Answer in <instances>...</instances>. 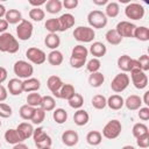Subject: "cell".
<instances>
[{
    "label": "cell",
    "mask_w": 149,
    "mask_h": 149,
    "mask_svg": "<svg viewBox=\"0 0 149 149\" xmlns=\"http://www.w3.org/2000/svg\"><path fill=\"white\" fill-rule=\"evenodd\" d=\"M19 48H20L19 41L10 33L0 34V51L1 52L15 54L19 51Z\"/></svg>",
    "instance_id": "1"
},
{
    "label": "cell",
    "mask_w": 149,
    "mask_h": 149,
    "mask_svg": "<svg viewBox=\"0 0 149 149\" xmlns=\"http://www.w3.org/2000/svg\"><path fill=\"white\" fill-rule=\"evenodd\" d=\"M87 22L92 29L93 28L101 29V28H105L107 24V16L105 15L104 12H101L99 9H94V10H91L88 13Z\"/></svg>",
    "instance_id": "2"
},
{
    "label": "cell",
    "mask_w": 149,
    "mask_h": 149,
    "mask_svg": "<svg viewBox=\"0 0 149 149\" xmlns=\"http://www.w3.org/2000/svg\"><path fill=\"white\" fill-rule=\"evenodd\" d=\"M121 130H122V125L119 120L116 119H113L111 121H108L104 128H102V136L108 139V140H114L116 139L120 134H121Z\"/></svg>",
    "instance_id": "3"
},
{
    "label": "cell",
    "mask_w": 149,
    "mask_h": 149,
    "mask_svg": "<svg viewBox=\"0 0 149 149\" xmlns=\"http://www.w3.org/2000/svg\"><path fill=\"white\" fill-rule=\"evenodd\" d=\"M33 139H34L35 146H36L38 149L51 148L52 140H51V137L44 132V129H43L42 127H37L36 129H34Z\"/></svg>",
    "instance_id": "4"
},
{
    "label": "cell",
    "mask_w": 149,
    "mask_h": 149,
    "mask_svg": "<svg viewBox=\"0 0 149 149\" xmlns=\"http://www.w3.org/2000/svg\"><path fill=\"white\" fill-rule=\"evenodd\" d=\"M73 37L78 42L83 43H88L92 42L95 37V31L91 27H85V26H79L74 28L73 30Z\"/></svg>",
    "instance_id": "5"
},
{
    "label": "cell",
    "mask_w": 149,
    "mask_h": 149,
    "mask_svg": "<svg viewBox=\"0 0 149 149\" xmlns=\"http://www.w3.org/2000/svg\"><path fill=\"white\" fill-rule=\"evenodd\" d=\"M13 71L14 73L19 77V79H28L33 76L34 73V68L29 62L26 61H17L14 63L13 66Z\"/></svg>",
    "instance_id": "6"
},
{
    "label": "cell",
    "mask_w": 149,
    "mask_h": 149,
    "mask_svg": "<svg viewBox=\"0 0 149 149\" xmlns=\"http://www.w3.org/2000/svg\"><path fill=\"white\" fill-rule=\"evenodd\" d=\"M129 81H130L129 76L125 72H120L113 78V80L111 83V88L115 93H121L128 87Z\"/></svg>",
    "instance_id": "7"
},
{
    "label": "cell",
    "mask_w": 149,
    "mask_h": 149,
    "mask_svg": "<svg viewBox=\"0 0 149 149\" xmlns=\"http://www.w3.org/2000/svg\"><path fill=\"white\" fill-rule=\"evenodd\" d=\"M125 14L130 20H141L144 16V7L139 2H129L125 8Z\"/></svg>",
    "instance_id": "8"
},
{
    "label": "cell",
    "mask_w": 149,
    "mask_h": 149,
    "mask_svg": "<svg viewBox=\"0 0 149 149\" xmlns=\"http://www.w3.org/2000/svg\"><path fill=\"white\" fill-rule=\"evenodd\" d=\"M33 29H34L33 23L28 20L22 19V21L16 27V35H17L19 40H21V41L29 40L33 35Z\"/></svg>",
    "instance_id": "9"
},
{
    "label": "cell",
    "mask_w": 149,
    "mask_h": 149,
    "mask_svg": "<svg viewBox=\"0 0 149 149\" xmlns=\"http://www.w3.org/2000/svg\"><path fill=\"white\" fill-rule=\"evenodd\" d=\"M26 57L29 62L36 65H41L47 61V55L42 49H38L36 47H31L26 51Z\"/></svg>",
    "instance_id": "10"
},
{
    "label": "cell",
    "mask_w": 149,
    "mask_h": 149,
    "mask_svg": "<svg viewBox=\"0 0 149 149\" xmlns=\"http://www.w3.org/2000/svg\"><path fill=\"white\" fill-rule=\"evenodd\" d=\"M130 78H132V83L137 90H142L148 85V76L146 74V72L139 69L130 71Z\"/></svg>",
    "instance_id": "11"
},
{
    "label": "cell",
    "mask_w": 149,
    "mask_h": 149,
    "mask_svg": "<svg viewBox=\"0 0 149 149\" xmlns=\"http://www.w3.org/2000/svg\"><path fill=\"white\" fill-rule=\"evenodd\" d=\"M137 26H135L134 23L129 22V21H120L116 27L115 30L116 33L123 38V37H133L134 36V30Z\"/></svg>",
    "instance_id": "12"
},
{
    "label": "cell",
    "mask_w": 149,
    "mask_h": 149,
    "mask_svg": "<svg viewBox=\"0 0 149 149\" xmlns=\"http://www.w3.org/2000/svg\"><path fill=\"white\" fill-rule=\"evenodd\" d=\"M58 19V23H59V31H65L70 28H72L74 26V16L70 13H65V14H62Z\"/></svg>",
    "instance_id": "13"
},
{
    "label": "cell",
    "mask_w": 149,
    "mask_h": 149,
    "mask_svg": "<svg viewBox=\"0 0 149 149\" xmlns=\"http://www.w3.org/2000/svg\"><path fill=\"white\" fill-rule=\"evenodd\" d=\"M63 81L62 79L58 77V76H50L47 80V86L48 88L50 90V92L54 94V97L58 98V93H59V90L61 87L63 86Z\"/></svg>",
    "instance_id": "14"
},
{
    "label": "cell",
    "mask_w": 149,
    "mask_h": 149,
    "mask_svg": "<svg viewBox=\"0 0 149 149\" xmlns=\"http://www.w3.org/2000/svg\"><path fill=\"white\" fill-rule=\"evenodd\" d=\"M16 132L19 134V136L21 137L22 142L28 140L29 137L33 136V133H34V127L31 123H28V122H21L19 123V126L16 127Z\"/></svg>",
    "instance_id": "15"
},
{
    "label": "cell",
    "mask_w": 149,
    "mask_h": 149,
    "mask_svg": "<svg viewBox=\"0 0 149 149\" xmlns=\"http://www.w3.org/2000/svg\"><path fill=\"white\" fill-rule=\"evenodd\" d=\"M79 141V135L76 130L72 129H68L65 132H63L62 134V142L66 146V147H73L78 143Z\"/></svg>",
    "instance_id": "16"
},
{
    "label": "cell",
    "mask_w": 149,
    "mask_h": 149,
    "mask_svg": "<svg viewBox=\"0 0 149 149\" xmlns=\"http://www.w3.org/2000/svg\"><path fill=\"white\" fill-rule=\"evenodd\" d=\"M41 87V81L37 79V78H28V79H24L22 81V88H23V92H27V93H31V92H37Z\"/></svg>",
    "instance_id": "17"
},
{
    "label": "cell",
    "mask_w": 149,
    "mask_h": 149,
    "mask_svg": "<svg viewBox=\"0 0 149 149\" xmlns=\"http://www.w3.org/2000/svg\"><path fill=\"white\" fill-rule=\"evenodd\" d=\"M7 90L12 95H20L23 92L22 88V80H20L19 78H12L9 79L8 84H7Z\"/></svg>",
    "instance_id": "18"
},
{
    "label": "cell",
    "mask_w": 149,
    "mask_h": 149,
    "mask_svg": "<svg viewBox=\"0 0 149 149\" xmlns=\"http://www.w3.org/2000/svg\"><path fill=\"white\" fill-rule=\"evenodd\" d=\"M88 52H91L92 56H94V58H99L106 55L107 52V48L102 42H93L90 47Z\"/></svg>",
    "instance_id": "19"
},
{
    "label": "cell",
    "mask_w": 149,
    "mask_h": 149,
    "mask_svg": "<svg viewBox=\"0 0 149 149\" xmlns=\"http://www.w3.org/2000/svg\"><path fill=\"white\" fill-rule=\"evenodd\" d=\"M107 106L113 111H119L125 106V99L119 94H112L107 99Z\"/></svg>",
    "instance_id": "20"
},
{
    "label": "cell",
    "mask_w": 149,
    "mask_h": 149,
    "mask_svg": "<svg viewBox=\"0 0 149 149\" xmlns=\"http://www.w3.org/2000/svg\"><path fill=\"white\" fill-rule=\"evenodd\" d=\"M125 106L129 111H137L142 106V98H140L136 94H132L125 100Z\"/></svg>",
    "instance_id": "21"
},
{
    "label": "cell",
    "mask_w": 149,
    "mask_h": 149,
    "mask_svg": "<svg viewBox=\"0 0 149 149\" xmlns=\"http://www.w3.org/2000/svg\"><path fill=\"white\" fill-rule=\"evenodd\" d=\"M5 20L8 24H16L22 21V14L17 9H8L5 14Z\"/></svg>",
    "instance_id": "22"
},
{
    "label": "cell",
    "mask_w": 149,
    "mask_h": 149,
    "mask_svg": "<svg viewBox=\"0 0 149 149\" xmlns=\"http://www.w3.org/2000/svg\"><path fill=\"white\" fill-rule=\"evenodd\" d=\"M88 120H90V115H88V113L85 109H78L73 114V121L79 127L85 126L88 122Z\"/></svg>",
    "instance_id": "23"
},
{
    "label": "cell",
    "mask_w": 149,
    "mask_h": 149,
    "mask_svg": "<svg viewBox=\"0 0 149 149\" xmlns=\"http://www.w3.org/2000/svg\"><path fill=\"white\" fill-rule=\"evenodd\" d=\"M44 44L47 48L51 50H57V48L61 44V38L57 34H48L44 38Z\"/></svg>",
    "instance_id": "24"
},
{
    "label": "cell",
    "mask_w": 149,
    "mask_h": 149,
    "mask_svg": "<svg viewBox=\"0 0 149 149\" xmlns=\"http://www.w3.org/2000/svg\"><path fill=\"white\" fill-rule=\"evenodd\" d=\"M47 58H48L49 64H51V65H54V66L61 65V64L63 63V59H64L63 54H62L61 51H58V50H51V51L48 54Z\"/></svg>",
    "instance_id": "25"
},
{
    "label": "cell",
    "mask_w": 149,
    "mask_h": 149,
    "mask_svg": "<svg viewBox=\"0 0 149 149\" xmlns=\"http://www.w3.org/2000/svg\"><path fill=\"white\" fill-rule=\"evenodd\" d=\"M44 112H51L55 109L56 107V100L54 97L51 95H44L42 97V101H41V106H40Z\"/></svg>",
    "instance_id": "26"
},
{
    "label": "cell",
    "mask_w": 149,
    "mask_h": 149,
    "mask_svg": "<svg viewBox=\"0 0 149 149\" xmlns=\"http://www.w3.org/2000/svg\"><path fill=\"white\" fill-rule=\"evenodd\" d=\"M74 93H76V91H74L73 85H71V84H63V86H62L61 90H59L58 98H59V99L69 100Z\"/></svg>",
    "instance_id": "27"
},
{
    "label": "cell",
    "mask_w": 149,
    "mask_h": 149,
    "mask_svg": "<svg viewBox=\"0 0 149 149\" xmlns=\"http://www.w3.org/2000/svg\"><path fill=\"white\" fill-rule=\"evenodd\" d=\"M5 140H6L7 143L13 144V146H14V144H17V143H20V142H22V140H21V137L19 136L16 129H13V128H9V129L6 130V133H5Z\"/></svg>",
    "instance_id": "28"
},
{
    "label": "cell",
    "mask_w": 149,
    "mask_h": 149,
    "mask_svg": "<svg viewBox=\"0 0 149 149\" xmlns=\"http://www.w3.org/2000/svg\"><path fill=\"white\" fill-rule=\"evenodd\" d=\"M102 141V135L98 130H91L86 135V142L90 146H99Z\"/></svg>",
    "instance_id": "29"
},
{
    "label": "cell",
    "mask_w": 149,
    "mask_h": 149,
    "mask_svg": "<svg viewBox=\"0 0 149 149\" xmlns=\"http://www.w3.org/2000/svg\"><path fill=\"white\" fill-rule=\"evenodd\" d=\"M104 81H105V76L99 71L91 73L88 77V84L92 87H100L104 84Z\"/></svg>",
    "instance_id": "30"
},
{
    "label": "cell",
    "mask_w": 149,
    "mask_h": 149,
    "mask_svg": "<svg viewBox=\"0 0 149 149\" xmlns=\"http://www.w3.org/2000/svg\"><path fill=\"white\" fill-rule=\"evenodd\" d=\"M120 13V6L115 1H111L106 5L105 8V15L108 17H116Z\"/></svg>",
    "instance_id": "31"
},
{
    "label": "cell",
    "mask_w": 149,
    "mask_h": 149,
    "mask_svg": "<svg viewBox=\"0 0 149 149\" xmlns=\"http://www.w3.org/2000/svg\"><path fill=\"white\" fill-rule=\"evenodd\" d=\"M136 40H140L142 42H147L149 41V29L144 26H140V27H136L135 30H134V36Z\"/></svg>",
    "instance_id": "32"
},
{
    "label": "cell",
    "mask_w": 149,
    "mask_h": 149,
    "mask_svg": "<svg viewBox=\"0 0 149 149\" xmlns=\"http://www.w3.org/2000/svg\"><path fill=\"white\" fill-rule=\"evenodd\" d=\"M105 38H106V41H107L109 44H112V45H118V44H120V43L122 42V37L116 33L115 29H109V30H107V33H106V35H105Z\"/></svg>",
    "instance_id": "33"
},
{
    "label": "cell",
    "mask_w": 149,
    "mask_h": 149,
    "mask_svg": "<svg viewBox=\"0 0 149 149\" xmlns=\"http://www.w3.org/2000/svg\"><path fill=\"white\" fill-rule=\"evenodd\" d=\"M87 55H88V50L86 49V47H84V45H81V44L74 45V47L72 48L71 57L80 58V59H86V58H87Z\"/></svg>",
    "instance_id": "34"
},
{
    "label": "cell",
    "mask_w": 149,
    "mask_h": 149,
    "mask_svg": "<svg viewBox=\"0 0 149 149\" xmlns=\"http://www.w3.org/2000/svg\"><path fill=\"white\" fill-rule=\"evenodd\" d=\"M62 1L59 0H49L45 2V9L50 14H57L62 10Z\"/></svg>",
    "instance_id": "35"
},
{
    "label": "cell",
    "mask_w": 149,
    "mask_h": 149,
    "mask_svg": "<svg viewBox=\"0 0 149 149\" xmlns=\"http://www.w3.org/2000/svg\"><path fill=\"white\" fill-rule=\"evenodd\" d=\"M130 62H132V57L128 55H122L118 58V68L122 71V72H128L130 71Z\"/></svg>",
    "instance_id": "36"
},
{
    "label": "cell",
    "mask_w": 149,
    "mask_h": 149,
    "mask_svg": "<svg viewBox=\"0 0 149 149\" xmlns=\"http://www.w3.org/2000/svg\"><path fill=\"white\" fill-rule=\"evenodd\" d=\"M41 101H42V95L37 92H31L27 95V105L36 108L41 106Z\"/></svg>",
    "instance_id": "37"
},
{
    "label": "cell",
    "mask_w": 149,
    "mask_h": 149,
    "mask_svg": "<svg viewBox=\"0 0 149 149\" xmlns=\"http://www.w3.org/2000/svg\"><path fill=\"white\" fill-rule=\"evenodd\" d=\"M52 118L56 123L62 125L68 120V112L64 108H56L52 112Z\"/></svg>",
    "instance_id": "38"
},
{
    "label": "cell",
    "mask_w": 149,
    "mask_h": 149,
    "mask_svg": "<svg viewBox=\"0 0 149 149\" xmlns=\"http://www.w3.org/2000/svg\"><path fill=\"white\" fill-rule=\"evenodd\" d=\"M68 104H69L70 107H72V108H74V109H80V107H81L83 104H84V98H83L81 94L74 93V94L68 100Z\"/></svg>",
    "instance_id": "39"
},
{
    "label": "cell",
    "mask_w": 149,
    "mask_h": 149,
    "mask_svg": "<svg viewBox=\"0 0 149 149\" xmlns=\"http://www.w3.org/2000/svg\"><path fill=\"white\" fill-rule=\"evenodd\" d=\"M45 29L49 31V34H56L57 31H59V23H58V19L56 17H51L48 19L44 23Z\"/></svg>",
    "instance_id": "40"
},
{
    "label": "cell",
    "mask_w": 149,
    "mask_h": 149,
    "mask_svg": "<svg viewBox=\"0 0 149 149\" xmlns=\"http://www.w3.org/2000/svg\"><path fill=\"white\" fill-rule=\"evenodd\" d=\"M92 106L95 109H104L107 106V99L102 94H95L92 98Z\"/></svg>",
    "instance_id": "41"
},
{
    "label": "cell",
    "mask_w": 149,
    "mask_h": 149,
    "mask_svg": "<svg viewBox=\"0 0 149 149\" xmlns=\"http://www.w3.org/2000/svg\"><path fill=\"white\" fill-rule=\"evenodd\" d=\"M34 112H35V108L31 107V106H29V105H27V104L26 105H22L20 107V109H19V114H20V116L23 120H31Z\"/></svg>",
    "instance_id": "42"
},
{
    "label": "cell",
    "mask_w": 149,
    "mask_h": 149,
    "mask_svg": "<svg viewBox=\"0 0 149 149\" xmlns=\"http://www.w3.org/2000/svg\"><path fill=\"white\" fill-rule=\"evenodd\" d=\"M44 118H45V112L41 108V107H36L35 108V112L33 114V118H31V122L34 125H41L43 121H44Z\"/></svg>",
    "instance_id": "43"
},
{
    "label": "cell",
    "mask_w": 149,
    "mask_h": 149,
    "mask_svg": "<svg viewBox=\"0 0 149 149\" xmlns=\"http://www.w3.org/2000/svg\"><path fill=\"white\" fill-rule=\"evenodd\" d=\"M132 133H133V136H134V137H139V136H141V135H143V134L149 133V130H148V127H147L144 123L137 122V123H135V125L133 126Z\"/></svg>",
    "instance_id": "44"
},
{
    "label": "cell",
    "mask_w": 149,
    "mask_h": 149,
    "mask_svg": "<svg viewBox=\"0 0 149 149\" xmlns=\"http://www.w3.org/2000/svg\"><path fill=\"white\" fill-rule=\"evenodd\" d=\"M45 16V13L42 8H31L29 10V17L33 20V21H36V22H40L44 19Z\"/></svg>",
    "instance_id": "45"
},
{
    "label": "cell",
    "mask_w": 149,
    "mask_h": 149,
    "mask_svg": "<svg viewBox=\"0 0 149 149\" xmlns=\"http://www.w3.org/2000/svg\"><path fill=\"white\" fill-rule=\"evenodd\" d=\"M100 66H101V62L99 61V58H94V57L92 59H90L87 62V64H86V69H87V71L90 73L98 72L99 69H100Z\"/></svg>",
    "instance_id": "46"
},
{
    "label": "cell",
    "mask_w": 149,
    "mask_h": 149,
    "mask_svg": "<svg viewBox=\"0 0 149 149\" xmlns=\"http://www.w3.org/2000/svg\"><path fill=\"white\" fill-rule=\"evenodd\" d=\"M13 114V109L9 105L5 104V102H0V118L7 119Z\"/></svg>",
    "instance_id": "47"
},
{
    "label": "cell",
    "mask_w": 149,
    "mask_h": 149,
    "mask_svg": "<svg viewBox=\"0 0 149 149\" xmlns=\"http://www.w3.org/2000/svg\"><path fill=\"white\" fill-rule=\"evenodd\" d=\"M139 65H140V70L143 72H147L149 70V56L148 55H142L140 56V58L137 59Z\"/></svg>",
    "instance_id": "48"
},
{
    "label": "cell",
    "mask_w": 149,
    "mask_h": 149,
    "mask_svg": "<svg viewBox=\"0 0 149 149\" xmlns=\"http://www.w3.org/2000/svg\"><path fill=\"white\" fill-rule=\"evenodd\" d=\"M136 143L140 148H148L149 147V133L143 134L139 137H136Z\"/></svg>",
    "instance_id": "49"
},
{
    "label": "cell",
    "mask_w": 149,
    "mask_h": 149,
    "mask_svg": "<svg viewBox=\"0 0 149 149\" xmlns=\"http://www.w3.org/2000/svg\"><path fill=\"white\" fill-rule=\"evenodd\" d=\"M86 64V59H80V58H74L70 57V65L73 69H80Z\"/></svg>",
    "instance_id": "50"
},
{
    "label": "cell",
    "mask_w": 149,
    "mask_h": 149,
    "mask_svg": "<svg viewBox=\"0 0 149 149\" xmlns=\"http://www.w3.org/2000/svg\"><path fill=\"white\" fill-rule=\"evenodd\" d=\"M139 118L142 120V121H147L149 120V107H141L139 109V113H137Z\"/></svg>",
    "instance_id": "51"
},
{
    "label": "cell",
    "mask_w": 149,
    "mask_h": 149,
    "mask_svg": "<svg viewBox=\"0 0 149 149\" xmlns=\"http://www.w3.org/2000/svg\"><path fill=\"white\" fill-rule=\"evenodd\" d=\"M78 0H64L62 2V5L66 8V9H74L78 6Z\"/></svg>",
    "instance_id": "52"
},
{
    "label": "cell",
    "mask_w": 149,
    "mask_h": 149,
    "mask_svg": "<svg viewBox=\"0 0 149 149\" xmlns=\"http://www.w3.org/2000/svg\"><path fill=\"white\" fill-rule=\"evenodd\" d=\"M7 95H8V92H7V88L0 84V102L5 101L7 99Z\"/></svg>",
    "instance_id": "53"
},
{
    "label": "cell",
    "mask_w": 149,
    "mask_h": 149,
    "mask_svg": "<svg viewBox=\"0 0 149 149\" xmlns=\"http://www.w3.org/2000/svg\"><path fill=\"white\" fill-rule=\"evenodd\" d=\"M7 28H8V22L5 19H0V34L6 33Z\"/></svg>",
    "instance_id": "54"
},
{
    "label": "cell",
    "mask_w": 149,
    "mask_h": 149,
    "mask_svg": "<svg viewBox=\"0 0 149 149\" xmlns=\"http://www.w3.org/2000/svg\"><path fill=\"white\" fill-rule=\"evenodd\" d=\"M7 70L2 66H0V84H2L6 79H7Z\"/></svg>",
    "instance_id": "55"
},
{
    "label": "cell",
    "mask_w": 149,
    "mask_h": 149,
    "mask_svg": "<svg viewBox=\"0 0 149 149\" xmlns=\"http://www.w3.org/2000/svg\"><path fill=\"white\" fill-rule=\"evenodd\" d=\"M45 0H40V1H35V0H29V5L34 6V8H40V6L45 5Z\"/></svg>",
    "instance_id": "56"
},
{
    "label": "cell",
    "mask_w": 149,
    "mask_h": 149,
    "mask_svg": "<svg viewBox=\"0 0 149 149\" xmlns=\"http://www.w3.org/2000/svg\"><path fill=\"white\" fill-rule=\"evenodd\" d=\"M142 104H146V105H147V107H148V105H149V91H146V92H144Z\"/></svg>",
    "instance_id": "57"
},
{
    "label": "cell",
    "mask_w": 149,
    "mask_h": 149,
    "mask_svg": "<svg viewBox=\"0 0 149 149\" xmlns=\"http://www.w3.org/2000/svg\"><path fill=\"white\" fill-rule=\"evenodd\" d=\"M13 149H29V148H28V146H27V144H24V143L20 142V143H17V144H14Z\"/></svg>",
    "instance_id": "58"
},
{
    "label": "cell",
    "mask_w": 149,
    "mask_h": 149,
    "mask_svg": "<svg viewBox=\"0 0 149 149\" xmlns=\"http://www.w3.org/2000/svg\"><path fill=\"white\" fill-rule=\"evenodd\" d=\"M93 3L98 5V6H104V5L108 3V0H93Z\"/></svg>",
    "instance_id": "59"
},
{
    "label": "cell",
    "mask_w": 149,
    "mask_h": 149,
    "mask_svg": "<svg viewBox=\"0 0 149 149\" xmlns=\"http://www.w3.org/2000/svg\"><path fill=\"white\" fill-rule=\"evenodd\" d=\"M6 12H7L6 7H5L3 5H1V3H0V19H2V16H5Z\"/></svg>",
    "instance_id": "60"
},
{
    "label": "cell",
    "mask_w": 149,
    "mask_h": 149,
    "mask_svg": "<svg viewBox=\"0 0 149 149\" xmlns=\"http://www.w3.org/2000/svg\"><path fill=\"white\" fill-rule=\"evenodd\" d=\"M121 149H135L133 146H123Z\"/></svg>",
    "instance_id": "61"
},
{
    "label": "cell",
    "mask_w": 149,
    "mask_h": 149,
    "mask_svg": "<svg viewBox=\"0 0 149 149\" xmlns=\"http://www.w3.org/2000/svg\"><path fill=\"white\" fill-rule=\"evenodd\" d=\"M0 127H1V120H0Z\"/></svg>",
    "instance_id": "62"
},
{
    "label": "cell",
    "mask_w": 149,
    "mask_h": 149,
    "mask_svg": "<svg viewBox=\"0 0 149 149\" xmlns=\"http://www.w3.org/2000/svg\"><path fill=\"white\" fill-rule=\"evenodd\" d=\"M45 149H51V148H45Z\"/></svg>",
    "instance_id": "63"
},
{
    "label": "cell",
    "mask_w": 149,
    "mask_h": 149,
    "mask_svg": "<svg viewBox=\"0 0 149 149\" xmlns=\"http://www.w3.org/2000/svg\"><path fill=\"white\" fill-rule=\"evenodd\" d=\"M0 147H1V143H0Z\"/></svg>",
    "instance_id": "64"
}]
</instances>
